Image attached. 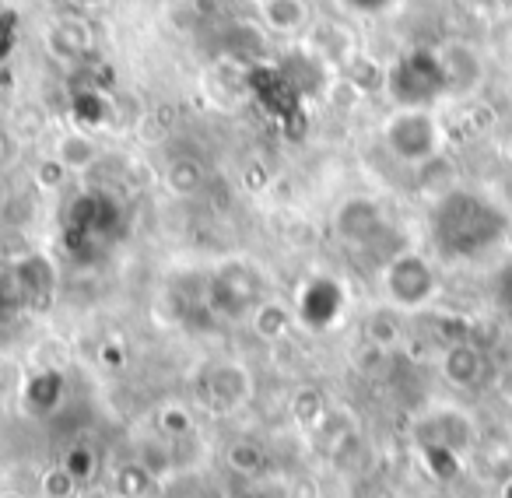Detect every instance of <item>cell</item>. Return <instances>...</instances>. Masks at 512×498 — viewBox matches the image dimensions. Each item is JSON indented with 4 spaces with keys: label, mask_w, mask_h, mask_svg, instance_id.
<instances>
[{
    "label": "cell",
    "mask_w": 512,
    "mask_h": 498,
    "mask_svg": "<svg viewBox=\"0 0 512 498\" xmlns=\"http://www.w3.org/2000/svg\"><path fill=\"white\" fill-rule=\"evenodd\" d=\"M509 214L477 190L442 193L432 207V239L442 257L449 260H474L509 235Z\"/></svg>",
    "instance_id": "cell-1"
},
{
    "label": "cell",
    "mask_w": 512,
    "mask_h": 498,
    "mask_svg": "<svg viewBox=\"0 0 512 498\" xmlns=\"http://www.w3.org/2000/svg\"><path fill=\"white\" fill-rule=\"evenodd\" d=\"M386 92L397 109H432L446 99V71L432 46H411L386 67Z\"/></svg>",
    "instance_id": "cell-2"
},
{
    "label": "cell",
    "mask_w": 512,
    "mask_h": 498,
    "mask_svg": "<svg viewBox=\"0 0 512 498\" xmlns=\"http://www.w3.org/2000/svg\"><path fill=\"white\" fill-rule=\"evenodd\" d=\"M383 144L397 162L418 169L442 155L446 134L432 109H393L383 123Z\"/></svg>",
    "instance_id": "cell-3"
},
{
    "label": "cell",
    "mask_w": 512,
    "mask_h": 498,
    "mask_svg": "<svg viewBox=\"0 0 512 498\" xmlns=\"http://www.w3.org/2000/svg\"><path fill=\"white\" fill-rule=\"evenodd\" d=\"M383 288L393 309L411 313V309H425L439 295V274H435L428 257H421L414 249H404V253H393L390 264H386Z\"/></svg>",
    "instance_id": "cell-4"
},
{
    "label": "cell",
    "mask_w": 512,
    "mask_h": 498,
    "mask_svg": "<svg viewBox=\"0 0 512 498\" xmlns=\"http://www.w3.org/2000/svg\"><path fill=\"white\" fill-rule=\"evenodd\" d=\"M442 57V71H446V95L453 99H467L477 88L484 85V57L463 39H453V43L439 46Z\"/></svg>",
    "instance_id": "cell-5"
},
{
    "label": "cell",
    "mask_w": 512,
    "mask_h": 498,
    "mask_svg": "<svg viewBox=\"0 0 512 498\" xmlns=\"http://www.w3.org/2000/svg\"><path fill=\"white\" fill-rule=\"evenodd\" d=\"M334 228L344 242H351V246H369V242H376L379 235L386 232L383 207H379L372 197H351L337 207Z\"/></svg>",
    "instance_id": "cell-6"
},
{
    "label": "cell",
    "mask_w": 512,
    "mask_h": 498,
    "mask_svg": "<svg viewBox=\"0 0 512 498\" xmlns=\"http://www.w3.org/2000/svg\"><path fill=\"white\" fill-rule=\"evenodd\" d=\"M43 43H46V53H50L57 64L74 67L92 53L95 36H92V25L81 15H57L50 22V29H46Z\"/></svg>",
    "instance_id": "cell-7"
},
{
    "label": "cell",
    "mask_w": 512,
    "mask_h": 498,
    "mask_svg": "<svg viewBox=\"0 0 512 498\" xmlns=\"http://www.w3.org/2000/svg\"><path fill=\"white\" fill-rule=\"evenodd\" d=\"M211 306L218 309L221 316H246L256 309V281L253 271L232 264L225 271L214 274L211 281Z\"/></svg>",
    "instance_id": "cell-8"
},
{
    "label": "cell",
    "mask_w": 512,
    "mask_h": 498,
    "mask_svg": "<svg viewBox=\"0 0 512 498\" xmlns=\"http://www.w3.org/2000/svg\"><path fill=\"white\" fill-rule=\"evenodd\" d=\"M439 372L456 390H474V386H481L484 376H488V355H484L474 341H456L442 351Z\"/></svg>",
    "instance_id": "cell-9"
},
{
    "label": "cell",
    "mask_w": 512,
    "mask_h": 498,
    "mask_svg": "<svg viewBox=\"0 0 512 498\" xmlns=\"http://www.w3.org/2000/svg\"><path fill=\"white\" fill-rule=\"evenodd\" d=\"M309 53L320 57L327 67H348L355 60V43H351V32L341 29L334 22H320L309 32Z\"/></svg>",
    "instance_id": "cell-10"
},
{
    "label": "cell",
    "mask_w": 512,
    "mask_h": 498,
    "mask_svg": "<svg viewBox=\"0 0 512 498\" xmlns=\"http://www.w3.org/2000/svg\"><path fill=\"white\" fill-rule=\"evenodd\" d=\"M15 278H18V292H22L25 302H46L53 295V264L43 257V253H25L15 267Z\"/></svg>",
    "instance_id": "cell-11"
},
{
    "label": "cell",
    "mask_w": 512,
    "mask_h": 498,
    "mask_svg": "<svg viewBox=\"0 0 512 498\" xmlns=\"http://www.w3.org/2000/svg\"><path fill=\"white\" fill-rule=\"evenodd\" d=\"M474 442V421L463 411H439L432 414V442L428 446L439 453H460Z\"/></svg>",
    "instance_id": "cell-12"
},
{
    "label": "cell",
    "mask_w": 512,
    "mask_h": 498,
    "mask_svg": "<svg viewBox=\"0 0 512 498\" xmlns=\"http://www.w3.org/2000/svg\"><path fill=\"white\" fill-rule=\"evenodd\" d=\"M260 18L278 36H295L309 25V4L306 0H256Z\"/></svg>",
    "instance_id": "cell-13"
},
{
    "label": "cell",
    "mask_w": 512,
    "mask_h": 498,
    "mask_svg": "<svg viewBox=\"0 0 512 498\" xmlns=\"http://www.w3.org/2000/svg\"><path fill=\"white\" fill-rule=\"evenodd\" d=\"M207 390H211V397L218 400L221 407H235L253 393V379H249V372L242 369V365L221 362L218 369L211 372V386H207Z\"/></svg>",
    "instance_id": "cell-14"
},
{
    "label": "cell",
    "mask_w": 512,
    "mask_h": 498,
    "mask_svg": "<svg viewBox=\"0 0 512 498\" xmlns=\"http://www.w3.org/2000/svg\"><path fill=\"white\" fill-rule=\"evenodd\" d=\"M53 158H57L67 172H85L99 162V144H95V137L85 134V130H71V134L57 137Z\"/></svg>",
    "instance_id": "cell-15"
},
{
    "label": "cell",
    "mask_w": 512,
    "mask_h": 498,
    "mask_svg": "<svg viewBox=\"0 0 512 498\" xmlns=\"http://www.w3.org/2000/svg\"><path fill=\"white\" fill-rule=\"evenodd\" d=\"M204 183H207V172H204V165H200V158L179 155L165 165V186H169L176 197H193V193L204 190Z\"/></svg>",
    "instance_id": "cell-16"
},
{
    "label": "cell",
    "mask_w": 512,
    "mask_h": 498,
    "mask_svg": "<svg viewBox=\"0 0 512 498\" xmlns=\"http://www.w3.org/2000/svg\"><path fill=\"white\" fill-rule=\"evenodd\" d=\"M249 323H253V334L260 341H281L292 327V313H288L281 302H256V309L249 313Z\"/></svg>",
    "instance_id": "cell-17"
},
{
    "label": "cell",
    "mask_w": 512,
    "mask_h": 498,
    "mask_svg": "<svg viewBox=\"0 0 512 498\" xmlns=\"http://www.w3.org/2000/svg\"><path fill=\"white\" fill-rule=\"evenodd\" d=\"M344 74H348V85L362 95L376 92V88H386V67L376 64L372 57H358L355 53V60L344 67Z\"/></svg>",
    "instance_id": "cell-18"
},
{
    "label": "cell",
    "mask_w": 512,
    "mask_h": 498,
    "mask_svg": "<svg viewBox=\"0 0 512 498\" xmlns=\"http://www.w3.org/2000/svg\"><path fill=\"white\" fill-rule=\"evenodd\" d=\"M365 337H369V344L376 351L397 348V341H400V320H397V313H390V309H379V313H372L369 323H365Z\"/></svg>",
    "instance_id": "cell-19"
},
{
    "label": "cell",
    "mask_w": 512,
    "mask_h": 498,
    "mask_svg": "<svg viewBox=\"0 0 512 498\" xmlns=\"http://www.w3.org/2000/svg\"><path fill=\"white\" fill-rule=\"evenodd\" d=\"M292 411H295V418H299L302 425H316V421L327 418V400H323L320 390H313V386H309V390L295 393Z\"/></svg>",
    "instance_id": "cell-20"
},
{
    "label": "cell",
    "mask_w": 512,
    "mask_h": 498,
    "mask_svg": "<svg viewBox=\"0 0 512 498\" xmlns=\"http://www.w3.org/2000/svg\"><path fill=\"white\" fill-rule=\"evenodd\" d=\"M158 432L165 435V439H186V435L193 432V418L186 407L179 404H169L158 411Z\"/></svg>",
    "instance_id": "cell-21"
},
{
    "label": "cell",
    "mask_w": 512,
    "mask_h": 498,
    "mask_svg": "<svg viewBox=\"0 0 512 498\" xmlns=\"http://www.w3.org/2000/svg\"><path fill=\"white\" fill-rule=\"evenodd\" d=\"M137 463H141L151 477L172 474V446H165V442H144L141 453H137Z\"/></svg>",
    "instance_id": "cell-22"
},
{
    "label": "cell",
    "mask_w": 512,
    "mask_h": 498,
    "mask_svg": "<svg viewBox=\"0 0 512 498\" xmlns=\"http://www.w3.org/2000/svg\"><path fill=\"white\" fill-rule=\"evenodd\" d=\"M151 481H155V477H151L148 470H144L137 460L127 463V467H123L120 474H116V488H120L123 498H141V495H148Z\"/></svg>",
    "instance_id": "cell-23"
},
{
    "label": "cell",
    "mask_w": 512,
    "mask_h": 498,
    "mask_svg": "<svg viewBox=\"0 0 512 498\" xmlns=\"http://www.w3.org/2000/svg\"><path fill=\"white\" fill-rule=\"evenodd\" d=\"M228 467L235 474H256V470L264 467V449L256 446V442H235L228 449Z\"/></svg>",
    "instance_id": "cell-24"
},
{
    "label": "cell",
    "mask_w": 512,
    "mask_h": 498,
    "mask_svg": "<svg viewBox=\"0 0 512 498\" xmlns=\"http://www.w3.org/2000/svg\"><path fill=\"white\" fill-rule=\"evenodd\" d=\"M64 470L74 477L78 484H85V481H92V474H95V453L88 446H74V449H67V456H64Z\"/></svg>",
    "instance_id": "cell-25"
},
{
    "label": "cell",
    "mask_w": 512,
    "mask_h": 498,
    "mask_svg": "<svg viewBox=\"0 0 512 498\" xmlns=\"http://www.w3.org/2000/svg\"><path fill=\"white\" fill-rule=\"evenodd\" d=\"M39 491H43V498H74L78 495V481H74L64 467H57V470H50V474H43Z\"/></svg>",
    "instance_id": "cell-26"
},
{
    "label": "cell",
    "mask_w": 512,
    "mask_h": 498,
    "mask_svg": "<svg viewBox=\"0 0 512 498\" xmlns=\"http://www.w3.org/2000/svg\"><path fill=\"white\" fill-rule=\"evenodd\" d=\"M74 116H78L81 123H99L106 120V99H102L99 92H81L78 99H74Z\"/></svg>",
    "instance_id": "cell-27"
},
{
    "label": "cell",
    "mask_w": 512,
    "mask_h": 498,
    "mask_svg": "<svg viewBox=\"0 0 512 498\" xmlns=\"http://www.w3.org/2000/svg\"><path fill=\"white\" fill-rule=\"evenodd\" d=\"M15 130L18 134H25V137H36V134H43L46 130V113L39 106H22V109H15Z\"/></svg>",
    "instance_id": "cell-28"
},
{
    "label": "cell",
    "mask_w": 512,
    "mask_h": 498,
    "mask_svg": "<svg viewBox=\"0 0 512 498\" xmlns=\"http://www.w3.org/2000/svg\"><path fill=\"white\" fill-rule=\"evenodd\" d=\"M344 8L355 11V15H383L393 0H341Z\"/></svg>",
    "instance_id": "cell-29"
},
{
    "label": "cell",
    "mask_w": 512,
    "mask_h": 498,
    "mask_svg": "<svg viewBox=\"0 0 512 498\" xmlns=\"http://www.w3.org/2000/svg\"><path fill=\"white\" fill-rule=\"evenodd\" d=\"M64 165L57 162V158H50V162H43V169H39V183L43 186H57L60 179H64Z\"/></svg>",
    "instance_id": "cell-30"
},
{
    "label": "cell",
    "mask_w": 512,
    "mask_h": 498,
    "mask_svg": "<svg viewBox=\"0 0 512 498\" xmlns=\"http://www.w3.org/2000/svg\"><path fill=\"white\" fill-rule=\"evenodd\" d=\"M502 155H505V162H509V165H512V134H509V137H505V144H502Z\"/></svg>",
    "instance_id": "cell-31"
},
{
    "label": "cell",
    "mask_w": 512,
    "mask_h": 498,
    "mask_svg": "<svg viewBox=\"0 0 512 498\" xmlns=\"http://www.w3.org/2000/svg\"><path fill=\"white\" fill-rule=\"evenodd\" d=\"M0 498H25V495H22V491H11L8 488V491H0Z\"/></svg>",
    "instance_id": "cell-32"
},
{
    "label": "cell",
    "mask_w": 512,
    "mask_h": 498,
    "mask_svg": "<svg viewBox=\"0 0 512 498\" xmlns=\"http://www.w3.org/2000/svg\"><path fill=\"white\" fill-rule=\"evenodd\" d=\"M74 4H81V8H92V4H102V0H74Z\"/></svg>",
    "instance_id": "cell-33"
},
{
    "label": "cell",
    "mask_w": 512,
    "mask_h": 498,
    "mask_svg": "<svg viewBox=\"0 0 512 498\" xmlns=\"http://www.w3.org/2000/svg\"><path fill=\"white\" fill-rule=\"evenodd\" d=\"M498 498H512V481L505 484V488H502V495H498Z\"/></svg>",
    "instance_id": "cell-34"
},
{
    "label": "cell",
    "mask_w": 512,
    "mask_h": 498,
    "mask_svg": "<svg viewBox=\"0 0 512 498\" xmlns=\"http://www.w3.org/2000/svg\"><path fill=\"white\" fill-rule=\"evenodd\" d=\"M4 200H8V190H4V183H0V207H4Z\"/></svg>",
    "instance_id": "cell-35"
},
{
    "label": "cell",
    "mask_w": 512,
    "mask_h": 498,
    "mask_svg": "<svg viewBox=\"0 0 512 498\" xmlns=\"http://www.w3.org/2000/svg\"><path fill=\"white\" fill-rule=\"evenodd\" d=\"M477 4H488V8H491V4H502V0H477Z\"/></svg>",
    "instance_id": "cell-36"
},
{
    "label": "cell",
    "mask_w": 512,
    "mask_h": 498,
    "mask_svg": "<svg viewBox=\"0 0 512 498\" xmlns=\"http://www.w3.org/2000/svg\"><path fill=\"white\" fill-rule=\"evenodd\" d=\"M0 155H4V137H0Z\"/></svg>",
    "instance_id": "cell-37"
}]
</instances>
